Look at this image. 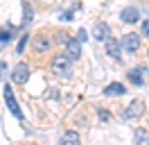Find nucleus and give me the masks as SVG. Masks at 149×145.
Returning a JSON list of instances; mask_svg holds the SVG:
<instances>
[{
    "label": "nucleus",
    "mask_w": 149,
    "mask_h": 145,
    "mask_svg": "<svg viewBox=\"0 0 149 145\" xmlns=\"http://www.w3.org/2000/svg\"><path fill=\"white\" fill-rule=\"evenodd\" d=\"M50 70L54 72V75H59V77L68 80L72 75V59L68 54H56V57H52V61H50Z\"/></svg>",
    "instance_id": "nucleus-1"
},
{
    "label": "nucleus",
    "mask_w": 149,
    "mask_h": 145,
    "mask_svg": "<svg viewBox=\"0 0 149 145\" xmlns=\"http://www.w3.org/2000/svg\"><path fill=\"white\" fill-rule=\"evenodd\" d=\"M120 48L124 50V52H138V48H140V36L136 34V32H129V34H124L122 36V41H120Z\"/></svg>",
    "instance_id": "nucleus-2"
},
{
    "label": "nucleus",
    "mask_w": 149,
    "mask_h": 145,
    "mask_svg": "<svg viewBox=\"0 0 149 145\" xmlns=\"http://www.w3.org/2000/svg\"><path fill=\"white\" fill-rule=\"evenodd\" d=\"M27 80H29V66L25 61L16 63V66H14V70H11V82L20 86V84H25Z\"/></svg>",
    "instance_id": "nucleus-3"
},
{
    "label": "nucleus",
    "mask_w": 149,
    "mask_h": 145,
    "mask_svg": "<svg viewBox=\"0 0 149 145\" xmlns=\"http://www.w3.org/2000/svg\"><path fill=\"white\" fill-rule=\"evenodd\" d=\"M2 93H5V100H7V107H9V111L14 113V116L18 118L20 122H23V111H20L18 102H16V98H14V91H11V86H2Z\"/></svg>",
    "instance_id": "nucleus-4"
},
{
    "label": "nucleus",
    "mask_w": 149,
    "mask_h": 145,
    "mask_svg": "<svg viewBox=\"0 0 149 145\" xmlns=\"http://www.w3.org/2000/svg\"><path fill=\"white\" fill-rule=\"evenodd\" d=\"M142 113H145V102H142V100H138V98L131 100L129 107L122 111V116H124V118H140Z\"/></svg>",
    "instance_id": "nucleus-5"
},
{
    "label": "nucleus",
    "mask_w": 149,
    "mask_h": 145,
    "mask_svg": "<svg viewBox=\"0 0 149 145\" xmlns=\"http://www.w3.org/2000/svg\"><path fill=\"white\" fill-rule=\"evenodd\" d=\"M109 36H111V25H109V23L100 20V23L93 25V39L95 41H106Z\"/></svg>",
    "instance_id": "nucleus-6"
},
{
    "label": "nucleus",
    "mask_w": 149,
    "mask_h": 145,
    "mask_svg": "<svg viewBox=\"0 0 149 145\" xmlns=\"http://www.w3.org/2000/svg\"><path fill=\"white\" fill-rule=\"evenodd\" d=\"M106 54H109V57H113L115 61H120V59H122V48H120V41H115L113 36H109V39H106Z\"/></svg>",
    "instance_id": "nucleus-7"
},
{
    "label": "nucleus",
    "mask_w": 149,
    "mask_h": 145,
    "mask_svg": "<svg viewBox=\"0 0 149 145\" xmlns=\"http://www.w3.org/2000/svg\"><path fill=\"white\" fill-rule=\"evenodd\" d=\"M65 52L70 59H79L81 57V41H77V39H68V43H65Z\"/></svg>",
    "instance_id": "nucleus-8"
},
{
    "label": "nucleus",
    "mask_w": 149,
    "mask_h": 145,
    "mask_svg": "<svg viewBox=\"0 0 149 145\" xmlns=\"http://www.w3.org/2000/svg\"><path fill=\"white\" fill-rule=\"evenodd\" d=\"M120 18L124 20V23H138L140 20V11L136 7H124L120 11Z\"/></svg>",
    "instance_id": "nucleus-9"
},
{
    "label": "nucleus",
    "mask_w": 149,
    "mask_h": 145,
    "mask_svg": "<svg viewBox=\"0 0 149 145\" xmlns=\"http://www.w3.org/2000/svg\"><path fill=\"white\" fill-rule=\"evenodd\" d=\"M145 72H147V70H145L142 66H138V68L129 70L127 75H129V82H131V84H136V86H142V84H145V77H142Z\"/></svg>",
    "instance_id": "nucleus-10"
},
{
    "label": "nucleus",
    "mask_w": 149,
    "mask_h": 145,
    "mask_svg": "<svg viewBox=\"0 0 149 145\" xmlns=\"http://www.w3.org/2000/svg\"><path fill=\"white\" fill-rule=\"evenodd\" d=\"M124 93H127V89H124V84H120V82H111L104 89V95H124Z\"/></svg>",
    "instance_id": "nucleus-11"
},
{
    "label": "nucleus",
    "mask_w": 149,
    "mask_h": 145,
    "mask_svg": "<svg viewBox=\"0 0 149 145\" xmlns=\"http://www.w3.org/2000/svg\"><path fill=\"white\" fill-rule=\"evenodd\" d=\"M20 5H23V25H29L32 18H34V9H32V5H29L27 0H23Z\"/></svg>",
    "instance_id": "nucleus-12"
},
{
    "label": "nucleus",
    "mask_w": 149,
    "mask_h": 145,
    "mask_svg": "<svg viewBox=\"0 0 149 145\" xmlns=\"http://www.w3.org/2000/svg\"><path fill=\"white\" fill-rule=\"evenodd\" d=\"M47 48H50V41H47L43 34H38L36 39H34V50H36V52H47Z\"/></svg>",
    "instance_id": "nucleus-13"
},
{
    "label": "nucleus",
    "mask_w": 149,
    "mask_h": 145,
    "mask_svg": "<svg viewBox=\"0 0 149 145\" xmlns=\"http://www.w3.org/2000/svg\"><path fill=\"white\" fill-rule=\"evenodd\" d=\"M61 143H63V145H74V143H79V134H77L74 129H70V132H65V134L61 136Z\"/></svg>",
    "instance_id": "nucleus-14"
},
{
    "label": "nucleus",
    "mask_w": 149,
    "mask_h": 145,
    "mask_svg": "<svg viewBox=\"0 0 149 145\" xmlns=\"http://www.w3.org/2000/svg\"><path fill=\"white\" fill-rule=\"evenodd\" d=\"M11 25H7L5 27V30H2V27H0V43H7V41H11Z\"/></svg>",
    "instance_id": "nucleus-15"
},
{
    "label": "nucleus",
    "mask_w": 149,
    "mask_h": 145,
    "mask_svg": "<svg viewBox=\"0 0 149 145\" xmlns=\"http://www.w3.org/2000/svg\"><path fill=\"white\" fill-rule=\"evenodd\" d=\"M27 41H29V34H23V36H20V41H18V43H16V52H23V50H25V45H27Z\"/></svg>",
    "instance_id": "nucleus-16"
},
{
    "label": "nucleus",
    "mask_w": 149,
    "mask_h": 145,
    "mask_svg": "<svg viewBox=\"0 0 149 145\" xmlns=\"http://www.w3.org/2000/svg\"><path fill=\"white\" fill-rule=\"evenodd\" d=\"M97 116H100V122H106L109 120V111L106 109H97Z\"/></svg>",
    "instance_id": "nucleus-17"
},
{
    "label": "nucleus",
    "mask_w": 149,
    "mask_h": 145,
    "mask_svg": "<svg viewBox=\"0 0 149 145\" xmlns=\"http://www.w3.org/2000/svg\"><path fill=\"white\" fill-rule=\"evenodd\" d=\"M68 39H70V36H68V34H65V32H59V34H56V41H59V43H68Z\"/></svg>",
    "instance_id": "nucleus-18"
},
{
    "label": "nucleus",
    "mask_w": 149,
    "mask_h": 145,
    "mask_svg": "<svg viewBox=\"0 0 149 145\" xmlns=\"http://www.w3.org/2000/svg\"><path fill=\"white\" fill-rule=\"evenodd\" d=\"M86 39H88V32H86V30H79V32H77V41H81V43H84Z\"/></svg>",
    "instance_id": "nucleus-19"
},
{
    "label": "nucleus",
    "mask_w": 149,
    "mask_h": 145,
    "mask_svg": "<svg viewBox=\"0 0 149 145\" xmlns=\"http://www.w3.org/2000/svg\"><path fill=\"white\" fill-rule=\"evenodd\" d=\"M145 129H138V132H136V141H138V143H142V141H145Z\"/></svg>",
    "instance_id": "nucleus-20"
},
{
    "label": "nucleus",
    "mask_w": 149,
    "mask_h": 145,
    "mask_svg": "<svg viewBox=\"0 0 149 145\" xmlns=\"http://www.w3.org/2000/svg\"><path fill=\"white\" fill-rule=\"evenodd\" d=\"M142 34L149 39V20H145V23H142Z\"/></svg>",
    "instance_id": "nucleus-21"
},
{
    "label": "nucleus",
    "mask_w": 149,
    "mask_h": 145,
    "mask_svg": "<svg viewBox=\"0 0 149 145\" xmlns=\"http://www.w3.org/2000/svg\"><path fill=\"white\" fill-rule=\"evenodd\" d=\"M5 72H7V63L0 61V80H2V75H5Z\"/></svg>",
    "instance_id": "nucleus-22"
},
{
    "label": "nucleus",
    "mask_w": 149,
    "mask_h": 145,
    "mask_svg": "<svg viewBox=\"0 0 149 145\" xmlns=\"http://www.w3.org/2000/svg\"><path fill=\"white\" fill-rule=\"evenodd\" d=\"M61 20H72V11H65L63 16H61Z\"/></svg>",
    "instance_id": "nucleus-23"
},
{
    "label": "nucleus",
    "mask_w": 149,
    "mask_h": 145,
    "mask_svg": "<svg viewBox=\"0 0 149 145\" xmlns=\"http://www.w3.org/2000/svg\"><path fill=\"white\" fill-rule=\"evenodd\" d=\"M147 52H149V50H147Z\"/></svg>",
    "instance_id": "nucleus-24"
}]
</instances>
